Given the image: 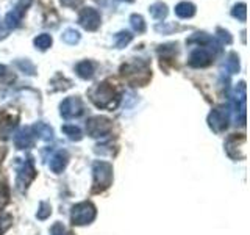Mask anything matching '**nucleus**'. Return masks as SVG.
I'll list each match as a JSON object with an SVG mask.
<instances>
[{
  "label": "nucleus",
  "mask_w": 250,
  "mask_h": 235,
  "mask_svg": "<svg viewBox=\"0 0 250 235\" xmlns=\"http://www.w3.org/2000/svg\"><path fill=\"white\" fill-rule=\"evenodd\" d=\"M122 77L133 86H144L152 77V70L148 65L143 60H135L130 63H125L121 68Z\"/></svg>",
  "instance_id": "nucleus-1"
},
{
  "label": "nucleus",
  "mask_w": 250,
  "mask_h": 235,
  "mask_svg": "<svg viewBox=\"0 0 250 235\" xmlns=\"http://www.w3.org/2000/svg\"><path fill=\"white\" fill-rule=\"evenodd\" d=\"M89 99L94 102V105L99 108H108L113 110L119 104V94L111 85L108 83H99L89 91Z\"/></svg>",
  "instance_id": "nucleus-2"
},
{
  "label": "nucleus",
  "mask_w": 250,
  "mask_h": 235,
  "mask_svg": "<svg viewBox=\"0 0 250 235\" xmlns=\"http://www.w3.org/2000/svg\"><path fill=\"white\" fill-rule=\"evenodd\" d=\"M94 174V191H104L111 185L113 166L106 162H96L92 164Z\"/></svg>",
  "instance_id": "nucleus-3"
},
{
  "label": "nucleus",
  "mask_w": 250,
  "mask_h": 235,
  "mask_svg": "<svg viewBox=\"0 0 250 235\" xmlns=\"http://www.w3.org/2000/svg\"><path fill=\"white\" fill-rule=\"evenodd\" d=\"M96 218V207L92 206L91 202H80L74 206L72 209V215H70V219L72 223L77 226H84L94 221Z\"/></svg>",
  "instance_id": "nucleus-4"
},
{
  "label": "nucleus",
  "mask_w": 250,
  "mask_h": 235,
  "mask_svg": "<svg viewBox=\"0 0 250 235\" xmlns=\"http://www.w3.org/2000/svg\"><path fill=\"white\" fill-rule=\"evenodd\" d=\"M111 129H113L111 121L105 116H94L86 122V132H88V135L92 138L106 137V135H109Z\"/></svg>",
  "instance_id": "nucleus-5"
},
{
  "label": "nucleus",
  "mask_w": 250,
  "mask_h": 235,
  "mask_svg": "<svg viewBox=\"0 0 250 235\" xmlns=\"http://www.w3.org/2000/svg\"><path fill=\"white\" fill-rule=\"evenodd\" d=\"M35 177H36V169L33 166V160L28 159L25 162H22L21 168L18 169V180H16V185H18L21 191H23Z\"/></svg>",
  "instance_id": "nucleus-6"
},
{
  "label": "nucleus",
  "mask_w": 250,
  "mask_h": 235,
  "mask_svg": "<svg viewBox=\"0 0 250 235\" xmlns=\"http://www.w3.org/2000/svg\"><path fill=\"white\" fill-rule=\"evenodd\" d=\"M61 108V116L64 119H72V118H78L82 116L84 112L83 102L80 97H67L62 100V104L60 105Z\"/></svg>",
  "instance_id": "nucleus-7"
},
{
  "label": "nucleus",
  "mask_w": 250,
  "mask_h": 235,
  "mask_svg": "<svg viewBox=\"0 0 250 235\" xmlns=\"http://www.w3.org/2000/svg\"><path fill=\"white\" fill-rule=\"evenodd\" d=\"M78 24L84 28L94 31L100 27V13L94 8H84V10L80 11L78 14Z\"/></svg>",
  "instance_id": "nucleus-8"
},
{
  "label": "nucleus",
  "mask_w": 250,
  "mask_h": 235,
  "mask_svg": "<svg viewBox=\"0 0 250 235\" xmlns=\"http://www.w3.org/2000/svg\"><path fill=\"white\" fill-rule=\"evenodd\" d=\"M213 61V50L209 47H197L189 55V66L192 68H205Z\"/></svg>",
  "instance_id": "nucleus-9"
},
{
  "label": "nucleus",
  "mask_w": 250,
  "mask_h": 235,
  "mask_svg": "<svg viewBox=\"0 0 250 235\" xmlns=\"http://www.w3.org/2000/svg\"><path fill=\"white\" fill-rule=\"evenodd\" d=\"M208 124H209V127L217 133L225 130L227 125H229V112H225L222 108L213 110L208 116Z\"/></svg>",
  "instance_id": "nucleus-10"
},
{
  "label": "nucleus",
  "mask_w": 250,
  "mask_h": 235,
  "mask_svg": "<svg viewBox=\"0 0 250 235\" xmlns=\"http://www.w3.org/2000/svg\"><path fill=\"white\" fill-rule=\"evenodd\" d=\"M35 133L31 127L21 129L14 133V146L18 149H28L35 146Z\"/></svg>",
  "instance_id": "nucleus-11"
},
{
  "label": "nucleus",
  "mask_w": 250,
  "mask_h": 235,
  "mask_svg": "<svg viewBox=\"0 0 250 235\" xmlns=\"http://www.w3.org/2000/svg\"><path fill=\"white\" fill-rule=\"evenodd\" d=\"M23 10H25V6L19 5L6 14V18H5V28L6 30H13V28L19 27V24L22 21V16H23Z\"/></svg>",
  "instance_id": "nucleus-12"
},
{
  "label": "nucleus",
  "mask_w": 250,
  "mask_h": 235,
  "mask_svg": "<svg viewBox=\"0 0 250 235\" xmlns=\"http://www.w3.org/2000/svg\"><path fill=\"white\" fill-rule=\"evenodd\" d=\"M66 164H67V152L66 151H58V152H55L53 157L50 159L49 166H50V169L53 172L60 174V172L66 168Z\"/></svg>",
  "instance_id": "nucleus-13"
},
{
  "label": "nucleus",
  "mask_w": 250,
  "mask_h": 235,
  "mask_svg": "<svg viewBox=\"0 0 250 235\" xmlns=\"http://www.w3.org/2000/svg\"><path fill=\"white\" fill-rule=\"evenodd\" d=\"M31 130H33L35 137H39L41 140H45V141H50L53 138V130L50 129V125H47L44 122H38L35 124L33 127H31Z\"/></svg>",
  "instance_id": "nucleus-14"
},
{
  "label": "nucleus",
  "mask_w": 250,
  "mask_h": 235,
  "mask_svg": "<svg viewBox=\"0 0 250 235\" xmlns=\"http://www.w3.org/2000/svg\"><path fill=\"white\" fill-rule=\"evenodd\" d=\"M175 14L182 19L192 18V16L195 14V6L191 2H180L175 6Z\"/></svg>",
  "instance_id": "nucleus-15"
},
{
  "label": "nucleus",
  "mask_w": 250,
  "mask_h": 235,
  "mask_svg": "<svg viewBox=\"0 0 250 235\" xmlns=\"http://www.w3.org/2000/svg\"><path fill=\"white\" fill-rule=\"evenodd\" d=\"M75 70H77V74L80 75L82 78H84V80H88V78H92V75H94V65L91 61H88V60H84V61H80L77 65V68H75Z\"/></svg>",
  "instance_id": "nucleus-16"
},
{
  "label": "nucleus",
  "mask_w": 250,
  "mask_h": 235,
  "mask_svg": "<svg viewBox=\"0 0 250 235\" xmlns=\"http://www.w3.org/2000/svg\"><path fill=\"white\" fill-rule=\"evenodd\" d=\"M150 14L153 16V19H156V21H163V19L167 16V6H166V3H163V2L153 3V5L150 6Z\"/></svg>",
  "instance_id": "nucleus-17"
},
{
  "label": "nucleus",
  "mask_w": 250,
  "mask_h": 235,
  "mask_svg": "<svg viewBox=\"0 0 250 235\" xmlns=\"http://www.w3.org/2000/svg\"><path fill=\"white\" fill-rule=\"evenodd\" d=\"M225 68L229 70V74H236L239 72V57L234 52H231L225 61Z\"/></svg>",
  "instance_id": "nucleus-18"
},
{
  "label": "nucleus",
  "mask_w": 250,
  "mask_h": 235,
  "mask_svg": "<svg viewBox=\"0 0 250 235\" xmlns=\"http://www.w3.org/2000/svg\"><path fill=\"white\" fill-rule=\"evenodd\" d=\"M35 46L39 50H47L52 46V36L47 33H41L35 38Z\"/></svg>",
  "instance_id": "nucleus-19"
},
{
  "label": "nucleus",
  "mask_w": 250,
  "mask_h": 235,
  "mask_svg": "<svg viewBox=\"0 0 250 235\" xmlns=\"http://www.w3.org/2000/svg\"><path fill=\"white\" fill-rule=\"evenodd\" d=\"M231 16H233V18H236L238 21H241V22H246V19H247V5L246 3L234 5L233 10H231Z\"/></svg>",
  "instance_id": "nucleus-20"
},
{
  "label": "nucleus",
  "mask_w": 250,
  "mask_h": 235,
  "mask_svg": "<svg viewBox=\"0 0 250 235\" xmlns=\"http://www.w3.org/2000/svg\"><path fill=\"white\" fill-rule=\"evenodd\" d=\"M61 38H62V41L64 43H67V44H77L78 41H80V33H78L77 30H74V28H67L64 33L61 35Z\"/></svg>",
  "instance_id": "nucleus-21"
},
{
  "label": "nucleus",
  "mask_w": 250,
  "mask_h": 235,
  "mask_svg": "<svg viewBox=\"0 0 250 235\" xmlns=\"http://www.w3.org/2000/svg\"><path fill=\"white\" fill-rule=\"evenodd\" d=\"M131 39H133V35L130 31H119V33L116 35V47L117 49H122V47L127 46Z\"/></svg>",
  "instance_id": "nucleus-22"
},
{
  "label": "nucleus",
  "mask_w": 250,
  "mask_h": 235,
  "mask_svg": "<svg viewBox=\"0 0 250 235\" xmlns=\"http://www.w3.org/2000/svg\"><path fill=\"white\" fill-rule=\"evenodd\" d=\"M130 24H131V28L138 31V33H143L146 30V22L143 19V16H139V14H133L130 18Z\"/></svg>",
  "instance_id": "nucleus-23"
},
{
  "label": "nucleus",
  "mask_w": 250,
  "mask_h": 235,
  "mask_svg": "<svg viewBox=\"0 0 250 235\" xmlns=\"http://www.w3.org/2000/svg\"><path fill=\"white\" fill-rule=\"evenodd\" d=\"M62 132L66 133V135L70 138V140H75V141H80L83 138L82 135V130L77 127V125H64L62 127Z\"/></svg>",
  "instance_id": "nucleus-24"
},
{
  "label": "nucleus",
  "mask_w": 250,
  "mask_h": 235,
  "mask_svg": "<svg viewBox=\"0 0 250 235\" xmlns=\"http://www.w3.org/2000/svg\"><path fill=\"white\" fill-rule=\"evenodd\" d=\"M16 65H18L23 72H27L28 75H33V74H36V69H35V66L31 65V63L28 61V60H19V61H16Z\"/></svg>",
  "instance_id": "nucleus-25"
},
{
  "label": "nucleus",
  "mask_w": 250,
  "mask_h": 235,
  "mask_svg": "<svg viewBox=\"0 0 250 235\" xmlns=\"http://www.w3.org/2000/svg\"><path fill=\"white\" fill-rule=\"evenodd\" d=\"M13 223V218L8 215V213H3V212H0V235H2L8 227L11 226Z\"/></svg>",
  "instance_id": "nucleus-26"
},
{
  "label": "nucleus",
  "mask_w": 250,
  "mask_h": 235,
  "mask_svg": "<svg viewBox=\"0 0 250 235\" xmlns=\"http://www.w3.org/2000/svg\"><path fill=\"white\" fill-rule=\"evenodd\" d=\"M8 201H10V190L5 184H0V209L5 207Z\"/></svg>",
  "instance_id": "nucleus-27"
},
{
  "label": "nucleus",
  "mask_w": 250,
  "mask_h": 235,
  "mask_svg": "<svg viewBox=\"0 0 250 235\" xmlns=\"http://www.w3.org/2000/svg\"><path fill=\"white\" fill-rule=\"evenodd\" d=\"M52 213V209L47 202H41L39 204V210H38V218L39 219H45L47 216H50Z\"/></svg>",
  "instance_id": "nucleus-28"
},
{
  "label": "nucleus",
  "mask_w": 250,
  "mask_h": 235,
  "mask_svg": "<svg viewBox=\"0 0 250 235\" xmlns=\"http://www.w3.org/2000/svg\"><path fill=\"white\" fill-rule=\"evenodd\" d=\"M216 33H217V38L221 39L222 43H227V44H230L231 43V36H230V33L227 30H224V28H217L216 30Z\"/></svg>",
  "instance_id": "nucleus-29"
},
{
  "label": "nucleus",
  "mask_w": 250,
  "mask_h": 235,
  "mask_svg": "<svg viewBox=\"0 0 250 235\" xmlns=\"http://www.w3.org/2000/svg\"><path fill=\"white\" fill-rule=\"evenodd\" d=\"M83 0H61V3L64 6H70V8H75L78 5H82Z\"/></svg>",
  "instance_id": "nucleus-30"
},
{
  "label": "nucleus",
  "mask_w": 250,
  "mask_h": 235,
  "mask_svg": "<svg viewBox=\"0 0 250 235\" xmlns=\"http://www.w3.org/2000/svg\"><path fill=\"white\" fill-rule=\"evenodd\" d=\"M5 155H6V147L3 146V144H0V163L3 162V159H5Z\"/></svg>",
  "instance_id": "nucleus-31"
},
{
  "label": "nucleus",
  "mask_w": 250,
  "mask_h": 235,
  "mask_svg": "<svg viewBox=\"0 0 250 235\" xmlns=\"http://www.w3.org/2000/svg\"><path fill=\"white\" fill-rule=\"evenodd\" d=\"M6 35H8V30L2 25V24H0V39H3Z\"/></svg>",
  "instance_id": "nucleus-32"
},
{
  "label": "nucleus",
  "mask_w": 250,
  "mask_h": 235,
  "mask_svg": "<svg viewBox=\"0 0 250 235\" xmlns=\"http://www.w3.org/2000/svg\"><path fill=\"white\" fill-rule=\"evenodd\" d=\"M5 74H6V68H5L3 65H0V75H2V77H3Z\"/></svg>",
  "instance_id": "nucleus-33"
},
{
  "label": "nucleus",
  "mask_w": 250,
  "mask_h": 235,
  "mask_svg": "<svg viewBox=\"0 0 250 235\" xmlns=\"http://www.w3.org/2000/svg\"><path fill=\"white\" fill-rule=\"evenodd\" d=\"M125 2H131V0H125Z\"/></svg>",
  "instance_id": "nucleus-34"
}]
</instances>
